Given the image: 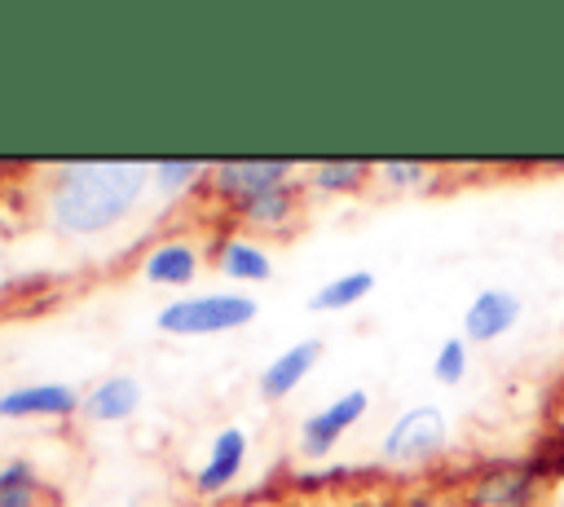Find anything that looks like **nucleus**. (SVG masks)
Masks as SVG:
<instances>
[{
    "mask_svg": "<svg viewBox=\"0 0 564 507\" xmlns=\"http://www.w3.org/2000/svg\"><path fill=\"white\" fill-rule=\"evenodd\" d=\"M242 463H247V432H242V428H220L216 441H212L207 463H203L198 476H194V485H198L203 494H216V489H225V485L242 472Z\"/></svg>",
    "mask_w": 564,
    "mask_h": 507,
    "instance_id": "obj_8",
    "label": "nucleus"
},
{
    "mask_svg": "<svg viewBox=\"0 0 564 507\" xmlns=\"http://www.w3.org/2000/svg\"><path fill=\"white\" fill-rule=\"evenodd\" d=\"M79 406L70 384H26L0 392V419H31V414H70Z\"/></svg>",
    "mask_w": 564,
    "mask_h": 507,
    "instance_id": "obj_7",
    "label": "nucleus"
},
{
    "mask_svg": "<svg viewBox=\"0 0 564 507\" xmlns=\"http://www.w3.org/2000/svg\"><path fill=\"white\" fill-rule=\"evenodd\" d=\"M212 163H203V159H159V163H150V172L159 176V185L163 190H181V185H189L198 172H207Z\"/></svg>",
    "mask_w": 564,
    "mask_h": 507,
    "instance_id": "obj_18",
    "label": "nucleus"
},
{
    "mask_svg": "<svg viewBox=\"0 0 564 507\" xmlns=\"http://www.w3.org/2000/svg\"><path fill=\"white\" fill-rule=\"evenodd\" d=\"M291 168H295L291 159H216L212 163V185L242 207L247 198L286 185Z\"/></svg>",
    "mask_w": 564,
    "mask_h": 507,
    "instance_id": "obj_3",
    "label": "nucleus"
},
{
    "mask_svg": "<svg viewBox=\"0 0 564 507\" xmlns=\"http://www.w3.org/2000/svg\"><path fill=\"white\" fill-rule=\"evenodd\" d=\"M194 273H198V251L189 242H159L141 265V278L154 287H185L194 282Z\"/></svg>",
    "mask_w": 564,
    "mask_h": 507,
    "instance_id": "obj_11",
    "label": "nucleus"
},
{
    "mask_svg": "<svg viewBox=\"0 0 564 507\" xmlns=\"http://www.w3.org/2000/svg\"><path fill=\"white\" fill-rule=\"evenodd\" d=\"M529 489H533V472L516 463V467H498V472H489V476L480 481V489H476V503H502V507H516V503L529 498Z\"/></svg>",
    "mask_w": 564,
    "mask_h": 507,
    "instance_id": "obj_14",
    "label": "nucleus"
},
{
    "mask_svg": "<svg viewBox=\"0 0 564 507\" xmlns=\"http://www.w3.org/2000/svg\"><path fill=\"white\" fill-rule=\"evenodd\" d=\"M370 287H375V273H370V269H352V273H339L335 282H326V287H317V291L308 295V309H317V313H335V309H348V304L366 300V295H370Z\"/></svg>",
    "mask_w": 564,
    "mask_h": 507,
    "instance_id": "obj_13",
    "label": "nucleus"
},
{
    "mask_svg": "<svg viewBox=\"0 0 564 507\" xmlns=\"http://www.w3.org/2000/svg\"><path fill=\"white\" fill-rule=\"evenodd\" d=\"M260 313V304L251 295H234V291H216V295H189V300H172L159 309V331L167 335H220V331H238Z\"/></svg>",
    "mask_w": 564,
    "mask_h": 507,
    "instance_id": "obj_2",
    "label": "nucleus"
},
{
    "mask_svg": "<svg viewBox=\"0 0 564 507\" xmlns=\"http://www.w3.org/2000/svg\"><path fill=\"white\" fill-rule=\"evenodd\" d=\"M445 445V414L436 406H414L405 410L388 436H383V454L392 463H419V459H432L436 450Z\"/></svg>",
    "mask_w": 564,
    "mask_h": 507,
    "instance_id": "obj_4",
    "label": "nucleus"
},
{
    "mask_svg": "<svg viewBox=\"0 0 564 507\" xmlns=\"http://www.w3.org/2000/svg\"><path fill=\"white\" fill-rule=\"evenodd\" d=\"M370 163L366 159H322L313 168V185L317 190H357L366 181Z\"/></svg>",
    "mask_w": 564,
    "mask_h": 507,
    "instance_id": "obj_16",
    "label": "nucleus"
},
{
    "mask_svg": "<svg viewBox=\"0 0 564 507\" xmlns=\"http://www.w3.org/2000/svg\"><path fill=\"white\" fill-rule=\"evenodd\" d=\"M516 317H520V300H516L511 291H502V287H489V291H480V295L467 304V313H463V335L476 339V344H485V339L507 335V331L516 326Z\"/></svg>",
    "mask_w": 564,
    "mask_h": 507,
    "instance_id": "obj_6",
    "label": "nucleus"
},
{
    "mask_svg": "<svg viewBox=\"0 0 564 507\" xmlns=\"http://www.w3.org/2000/svg\"><path fill=\"white\" fill-rule=\"evenodd\" d=\"M216 260H220V273L234 278V282H269L273 278L269 256L251 238H225L220 251H216Z\"/></svg>",
    "mask_w": 564,
    "mask_h": 507,
    "instance_id": "obj_12",
    "label": "nucleus"
},
{
    "mask_svg": "<svg viewBox=\"0 0 564 507\" xmlns=\"http://www.w3.org/2000/svg\"><path fill=\"white\" fill-rule=\"evenodd\" d=\"M317 357H322V344H317V339H300V344H291L282 357H273V362L264 366V375H260V392H264V397H286V392L300 388V379L317 366Z\"/></svg>",
    "mask_w": 564,
    "mask_h": 507,
    "instance_id": "obj_9",
    "label": "nucleus"
},
{
    "mask_svg": "<svg viewBox=\"0 0 564 507\" xmlns=\"http://www.w3.org/2000/svg\"><path fill=\"white\" fill-rule=\"evenodd\" d=\"M40 476L26 459H13L0 467V507H35Z\"/></svg>",
    "mask_w": 564,
    "mask_h": 507,
    "instance_id": "obj_15",
    "label": "nucleus"
},
{
    "mask_svg": "<svg viewBox=\"0 0 564 507\" xmlns=\"http://www.w3.org/2000/svg\"><path fill=\"white\" fill-rule=\"evenodd\" d=\"M150 168L132 159H110V163H70L62 168L48 212L62 229L70 234H97L115 225L145 190Z\"/></svg>",
    "mask_w": 564,
    "mask_h": 507,
    "instance_id": "obj_1",
    "label": "nucleus"
},
{
    "mask_svg": "<svg viewBox=\"0 0 564 507\" xmlns=\"http://www.w3.org/2000/svg\"><path fill=\"white\" fill-rule=\"evenodd\" d=\"M251 225H278V220H286L291 216V185H278V190H264V194H256V198H247L242 207H238Z\"/></svg>",
    "mask_w": 564,
    "mask_h": 507,
    "instance_id": "obj_17",
    "label": "nucleus"
},
{
    "mask_svg": "<svg viewBox=\"0 0 564 507\" xmlns=\"http://www.w3.org/2000/svg\"><path fill=\"white\" fill-rule=\"evenodd\" d=\"M141 406V384L132 375H110L101 379L88 397H84V410L88 419H101V423H119V419H132Z\"/></svg>",
    "mask_w": 564,
    "mask_h": 507,
    "instance_id": "obj_10",
    "label": "nucleus"
},
{
    "mask_svg": "<svg viewBox=\"0 0 564 507\" xmlns=\"http://www.w3.org/2000/svg\"><path fill=\"white\" fill-rule=\"evenodd\" d=\"M366 406H370V397L361 392V388H352V392H344V397H335L326 410H317V414H308L304 419V432H300V445H304V454H313V459H322L339 436H344V428H352L361 414H366Z\"/></svg>",
    "mask_w": 564,
    "mask_h": 507,
    "instance_id": "obj_5",
    "label": "nucleus"
},
{
    "mask_svg": "<svg viewBox=\"0 0 564 507\" xmlns=\"http://www.w3.org/2000/svg\"><path fill=\"white\" fill-rule=\"evenodd\" d=\"M379 172H383V181H392V185H419V181L427 176V163H419V159H383Z\"/></svg>",
    "mask_w": 564,
    "mask_h": 507,
    "instance_id": "obj_20",
    "label": "nucleus"
},
{
    "mask_svg": "<svg viewBox=\"0 0 564 507\" xmlns=\"http://www.w3.org/2000/svg\"><path fill=\"white\" fill-rule=\"evenodd\" d=\"M432 375L441 384H458L467 375V344L463 339H445L441 353H436V362H432Z\"/></svg>",
    "mask_w": 564,
    "mask_h": 507,
    "instance_id": "obj_19",
    "label": "nucleus"
}]
</instances>
